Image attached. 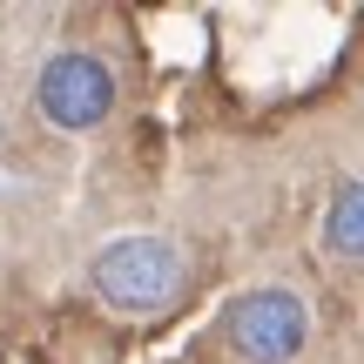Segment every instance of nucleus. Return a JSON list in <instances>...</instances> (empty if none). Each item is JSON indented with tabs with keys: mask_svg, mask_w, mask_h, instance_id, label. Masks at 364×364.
<instances>
[{
	"mask_svg": "<svg viewBox=\"0 0 364 364\" xmlns=\"http://www.w3.org/2000/svg\"><path fill=\"white\" fill-rule=\"evenodd\" d=\"M230 344L250 364H290L311 344V311H304V297L284 290V284L243 290V297L230 304Z\"/></svg>",
	"mask_w": 364,
	"mask_h": 364,
	"instance_id": "7ed1b4c3",
	"label": "nucleus"
},
{
	"mask_svg": "<svg viewBox=\"0 0 364 364\" xmlns=\"http://www.w3.org/2000/svg\"><path fill=\"white\" fill-rule=\"evenodd\" d=\"M34 108L68 135L102 129L108 108H115V68L95 48H54L41 61V75H34Z\"/></svg>",
	"mask_w": 364,
	"mask_h": 364,
	"instance_id": "f03ea898",
	"label": "nucleus"
},
{
	"mask_svg": "<svg viewBox=\"0 0 364 364\" xmlns=\"http://www.w3.org/2000/svg\"><path fill=\"white\" fill-rule=\"evenodd\" d=\"M88 290L115 317H156L182 290V250L169 236H149V230L115 236V243H102L88 257Z\"/></svg>",
	"mask_w": 364,
	"mask_h": 364,
	"instance_id": "f257e3e1",
	"label": "nucleus"
},
{
	"mask_svg": "<svg viewBox=\"0 0 364 364\" xmlns=\"http://www.w3.org/2000/svg\"><path fill=\"white\" fill-rule=\"evenodd\" d=\"M324 243L338 250V257L364 263V176L344 182L338 196H331V216H324Z\"/></svg>",
	"mask_w": 364,
	"mask_h": 364,
	"instance_id": "20e7f679",
	"label": "nucleus"
}]
</instances>
